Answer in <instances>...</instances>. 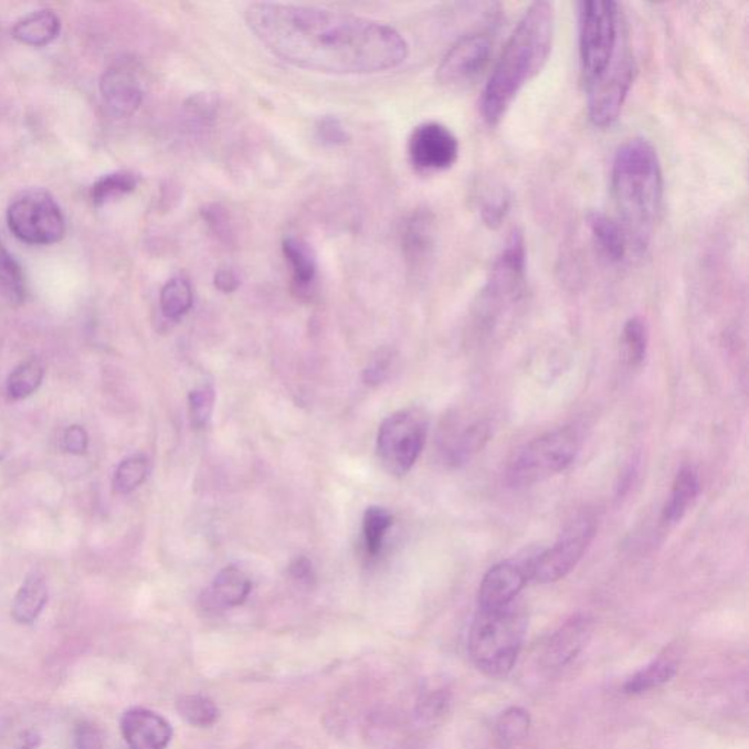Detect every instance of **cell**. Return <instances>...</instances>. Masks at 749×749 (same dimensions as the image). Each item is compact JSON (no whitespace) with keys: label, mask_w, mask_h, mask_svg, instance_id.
<instances>
[{"label":"cell","mask_w":749,"mask_h":749,"mask_svg":"<svg viewBox=\"0 0 749 749\" xmlns=\"http://www.w3.org/2000/svg\"><path fill=\"white\" fill-rule=\"evenodd\" d=\"M555 38V8L531 3L509 35L483 88L481 110L487 125H498L518 94L548 62Z\"/></svg>","instance_id":"cell-2"},{"label":"cell","mask_w":749,"mask_h":749,"mask_svg":"<svg viewBox=\"0 0 749 749\" xmlns=\"http://www.w3.org/2000/svg\"><path fill=\"white\" fill-rule=\"evenodd\" d=\"M595 535L598 518L591 513L579 514L568 523L553 546L525 563L527 577L537 584L557 583L566 579L588 553Z\"/></svg>","instance_id":"cell-9"},{"label":"cell","mask_w":749,"mask_h":749,"mask_svg":"<svg viewBox=\"0 0 749 749\" xmlns=\"http://www.w3.org/2000/svg\"><path fill=\"white\" fill-rule=\"evenodd\" d=\"M449 706V697L444 693H435L428 696L421 703V713L425 717H435Z\"/></svg>","instance_id":"cell-45"},{"label":"cell","mask_w":749,"mask_h":749,"mask_svg":"<svg viewBox=\"0 0 749 749\" xmlns=\"http://www.w3.org/2000/svg\"><path fill=\"white\" fill-rule=\"evenodd\" d=\"M61 33V20L52 9H40L13 25L12 38L25 46L44 48Z\"/></svg>","instance_id":"cell-24"},{"label":"cell","mask_w":749,"mask_h":749,"mask_svg":"<svg viewBox=\"0 0 749 749\" xmlns=\"http://www.w3.org/2000/svg\"><path fill=\"white\" fill-rule=\"evenodd\" d=\"M251 590L252 583L245 572L238 567H225L205 591L204 606L214 611L241 606L250 598Z\"/></svg>","instance_id":"cell-20"},{"label":"cell","mask_w":749,"mask_h":749,"mask_svg":"<svg viewBox=\"0 0 749 749\" xmlns=\"http://www.w3.org/2000/svg\"><path fill=\"white\" fill-rule=\"evenodd\" d=\"M283 255L292 268L293 286L300 296L309 295L318 274L317 255L304 239L288 236L283 241Z\"/></svg>","instance_id":"cell-23"},{"label":"cell","mask_w":749,"mask_h":749,"mask_svg":"<svg viewBox=\"0 0 749 749\" xmlns=\"http://www.w3.org/2000/svg\"><path fill=\"white\" fill-rule=\"evenodd\" d=\"M492 39L483 31L464 34L450 48L437 66L436 78L446 87L473 83L490 61Z\"/></svg>","instance_id":"cell-12"},{"label":"cell","mask_w":749,"mask_h":749,"mask_svg":"<svg viewBox=\"0 0 749 749\" xmlns=\"http://www.w3.org/2000/svg\"><path fill=\"white\" fill-rule=\"evenodd\" d=\"M49 600L46 580L39 572H33L24 580L13 599L12 616L18 624L30 625L38 620Z\"/></svg>","instance_id":"cell-25"},{"label":"cell","mask_w":749,"mask_h":749,"mask_svg":"<svg viewBox=\"0 0 749 749\" xmlns=\"http://www.w3.org/2000/svg\"><path fill=\"white\" fill-rule=\"evenodd\" d=\"M138 176L130 171H115L103 176L89 189V200L94 207H105L119 198L128 196L138 187Z\"/></svg>","instance_id":"cell-29"},{"label":"cell","mask_w":749,"mask_h":749,"mask_svg":"<svg viewBox=\"0 0 749 749\" xmlns=\"http://www.w3.org/2000/svg\"><path fill=\"white\" fill-rule=\"evenodd\" d=\"M588 228L594 246L608 263L620 264L625 260L630 242L620 221L611 219L602 211H590Z\"/></svg>","instance_id":"cell-21"},{"label":"cell","mask_w":749,"mask_h":749,"mask_svg":"<svg viewBox=\"0 0 749 749\" xmlns=\"http://www.w3.org/2000/svg\"><path fill=\"white\" fill-rule=\"evenodd\" d=\"M527 252L525 234L514 229L492 265L479 296L475 321L481 331H494L500 318L523 299L526 292Z\"/></svg>","instance_id":"cell-6"},{"label":"cell","mask_w":749,"mask_h":749,"mask_svg":"<svg viewBox=\"0 0 749 749\" xmlns=\"http://www.w3.org/2000/svg\"><path fill=\"white\" fill-rule=\"evenodd\" d=\"M429 419L421 409L400 410L383 419L377 437L379 462L390 475H408L425 450Z\"/></svg>","instance_id":"cell-8"},{"label":"cell","mask_w":749,"mask_h":749,"mask_svg":"<svg viewBox=\"0 0 749 749\" xmlns=\"http://www.w3.org/2000/svg\"><path fill=\"white\" fill-rule=\"evenodd\" d=\"M663 170L656 148L633 138L618 148L612 162V193L620 223L635 251L652 241L663 202Z\"/></svg>","instance_id":"cell-3"},{"label":"cell","mask_w":749,"mask_h":749,"mask_svg":"<svg viewBox=\"0 0 749 749\" xmlns=\"http://www.w3.org/2000/svg\"><path fill=\"white\" fill-rule=\"evenodd\" d=\"M409 159L422 173L451 169L460 156V143L453 130L440 122H425L414 128L408 144Z\"/></svg>","instance_id":"cell-13"},{"label":"cell","mask_w":749,"mask_h":749,"mask_svg":"<svg viewBox=\"0 0 749 749\" xmlns=\"http://www.w3.org/2000/svg\"><path fill=\"white\" fill-rule=\"evenodd\" d=\"M492 435L490 422L486 419H475L468 423H457L450 426L449 432L442 437L446 462L451 466L460 467L471 462L483 446L487 444Z\"/></svg>","instance_id":"cell-19"},{"label":"cell","mask_w":749,"mask_h":749,"mask_svg":"<svg viewBox=\"0 0 749 749\" xmlns=\"http://www.w3.org/2000/svg\"><path fill=\"white\" fill-rule=\"evenodd\" d=\"M479 213L487 229L498 230L511 210V192L499 182H487L479 189Z\"/></svg>","instance_id":"cell-27"},{"label":"cell","mask_w":749,"mask_h":749,"mask_svg":"<svg viewBox=\"0 0 749 749\" xmlns=\"http://www.w3.org/2000/svg\"><path fill=\"white\" fill-rule=\"evenodd\" d=\"M315 133H317L318 141L325 147H342L350 141L349 130L336 116L319 117Z\"/></svg>","instance_id":"cell-38"},{"label":"cell","mask_w":749,"mask_h":749,"mask_svg":"<svg viewBox=\"0 0 749 749\" xmlns=\"http://www.w3.org/2000/svg\"><path fill=\"white\" fill-rule=\"evenodd\" d=\"M103 102L115 116L129 117L144 101V87L138 72L129 63H116L101 80Z\"/></svg>","instance_id":"cell-16"},{"label":"cell","mask_w":749,"mask_h":749,"mask_svg":"<svg viewBox=\"0 0 749 749\" xmlns=\"http://www.w3.org/2000/svg\"><path fill=\"white\" fill-rule=\"evenodd\" d=\"M580 59L586 85L609 71L630 46L622 29L620 3L584 0L579 3Z\"/></svg>","instance_id":"cell-7"},{"label":"cell","mask_w":749,"mask_h":749,"mask_svg":"<svg viewBox=\"0 0 749 749\" xmlns=\"http://www.w3.org/2000/svg\"><path fill=\"white\" fill-rule=\"evenodd\" d=\"M63 449L71 454H84L88 449V435L85 429L78 425L67 428L63 435Z\"/></svg>","instance_id":"cell-41"},{"label":"cell","mask_w":749,"mask_h":749,"mask_svg":"<svg viewBox=\"0 0 749 749\" xmlns=\"http://www.w3.org/2000/svg\"><path fill=\"white\" fill-rule=\"evenodd\" d=\"M531 719L521 707H509L500 713L495 724V743L499 749L520 746L529 737Z\"/></svg>","instance_id":"cell-28"},{"label":"cell","mask_w":749,"mask_h":749,"mask_svg":"<svg viewBox=\"0 0 749 749\" xmlns=\"http://www.w3.org/2000/svg\"><path fill=\"white\" fill-rule=\"evenodd\" d=\"M25 296V275L20 264L0 242V297L8 304L21 305Z\"/></svg>","instance_id":"cell-32"},{"label":"cell","mask_w":749,"mask_h":749,"mask_svg":"<svg viewBox=\"0 0 749 749\" xmlns=\"http://www.w3.org/2000/svg\"><path fill=\"white\" fill-rule=\"evenodd\" d=\"M245 21L274 56L319 74H379L409 56V44L394 27L331 9L251 3Z\"/></svg>","instance_id":"cell-1"},{"label":"cell","mask_w":749,"mask_h":749,"mask_svg":"<svg viewBox=\"0 0 749 749\" xmlns=\"http://www.w3.org/2000/svg\"><path fill=\"white\" fill-rule=\"evenodd\" d=\"M9 230L29 245L48 246L62 241L66 232L65 217L56 200L44 189L31 188L9 205Z\"/></svg>","instance_id":"cell-10"},{"label":"cell","mask_w":749,"mask_h":749,"mask_svg":"<svg viewBox=\"0 0 749 749\" xmlns=\"http://www.w3.org/2000/svg\"><path fill=\"white\" fill-rule=\"evenodd\" d=\"M394 525V516L388 509L369 507L363 514V540L365 548L371 558L378 557L383 546V539Z\"/></svg>","instance_id":"cell-34"},{"label":"cell","mask_w":749,"mask_h":749,"mask_svg":"<svg viewBox=\"0 0 749 749\" xmlns=\"http://www.w3.org/2000/svg\"><path fill=\"white\" fill-rule=\"evenodd\" d=\"M392 368V354L388 349L379 350L363 371V381L369 387L381 386L387 381Z\"/></svg>","instance_id":"cell-39"},{"label":"cell","mask_w":749,"mask_h":749,"mask_svg":"<svg viewBox=\"0 0 749 749\" xmlns=\"http://www.w3.org/2000/svg\"><path fill=\"white\" fill-rule=\"evenodd\" d=\"M178 711L187 724L197 728H209L219 719V708L204 696H183L179 698Z\"/></svg>","instance_id":"cell-36"},{"label":"cell","mask_w":749,"mask_h":749,"mask_svg":"<svg viewBox=\"0 0 749 749\" xmlns=\"http://www.w3.org/2000/svg\"><path fill=\"white\" fill-rule=\"evenodd\" d=\"M193 292L191 283L182 275H176L162 286L160 292V308L166 318L180 319L191 310Z\"/></svg>","instance_id":"cell-31"},{"label":"cell","mask_w":749,"mask_h":749,"mask_svg":"<svg viewBox=\"0 0 749 749\" xmlns=\"http://www.w3.org/2000/svg\"><path fill=\"white\" fill-rule=\"evenodd\" d=\"M202 214H204V220L210 224V228L213 229L220 238H229L230 225L224 210H221L219 205H213L202 211Z\"/></svg>","instance_id":"cell-42"},{"label":"cell","mask_w":749,"mask_h":749,"mask_svg":"<svg viewBox=\"0 0 749 749\" xmlns=\"http://www.w3.org/2000/svg\"><path fill=\"white\" fill-rule=\"evenodd\" d=\"M648 349V328L643 318L633 317L621 334V356L626 367H642Z\"/></svg>","instance_id":"cell-30"},{"label":"cell","mask_w":749,"mask_h":749,"mask_svg":"<svg viewBox=\"0 0 749 749\" xmlns=\"http://www.w3.org/2000/svg\"><path fill=\"white\" fill-rule=\"evenodd\" d=\"M635 61L630 46L620 54L603 76L588 85L589 119L595 128H611L625 105L633 87Z\"/></svg>","instance_id":"cell-11"},{"label":"cell","mask_w":749,"mask_h":749,"mask_svg":"<svg viewBox=\"0 0 749 749\" xmlns=\"http://www.w3.org/2000/svg\"><path fill=\"white\" fill-rule=\"evenodd\" d=\"M74 749H103L101 730L89 721H81L74 730Z\"/></svg>","instance_id":"cell-40"},{"label":"cell","mask_w":749,"mask_h":749,"mask_svg":"<svg viewBox=\"0 0 749 749\" xmlns=\"http://www.w3.org/2000/svg\"><path fill=\"white\" fill-rule=\"evenodd\" d=\"M120 730L129 749H166L173 729L159 713L148 708H130L122 716Z\"/></svg>","instance_id":"cell-18"},{"label":"cell","mask_w":749,"mask_h":749,"mask_svg":"<svg viewBox=\"0 0 749 749\" xmlns=\"http://www.w3.org/2000/svg\"><path fill=\"white\" fill-rule=\"evenodd\" d=\"M701 490V483L696 468L684 466L678 473L672 485L669 498L662 511V526L674 527L683 520L688 509L696 503L697 496Z\"/></svg>","instance_id":"cell-22"},{"label":"cell","mask_w":749,"mask_h":749,"mask_svg":"<svg viewBox=\"0 0 749 749\" xmlns=\"http://www.w3.org/2000/svg\"><path fill=\"white\" fill-rule=\"evenodd\" d=\"M214 286L217 291L229 295L241 286V278L232 268H219L214 274Z\"/></svg>","instance_id":"cell-44"},{"label":"cell","mask_w":749,"mask_h":749,"mask_svg":"<svg viewBox=\"0 0 749 749\" xmlns=\"http://www.w3.org/2000/svg\"><path fill=\"white\" fill-rule=\"evenodd\" d=\"M593 622L589 616H572L546 640L539 656L541 669L550 674L566 669L589 644Z\"/></svg>","instance_id":"cell-14"},{"label":"cell","mask_w":749,"mask_h":749,"mask_svg":"<svg viewBox=\"0 0 749 749\" xmlns=\"http://www.w3.org/2000/svg\"><path fill=\"white\" fill-rule=\"evenodd\" d=\"M189 416H191L192 426L196 429H204L209 426L211 418H213L215 391L211 383H202V386L193 388L189 392Z\"/></svg>","instance_id":"cell-37"},{"label":"cell","mask_w":749,"mask_h":749,"mask_svg":"<svg viewBox=\"0 0 749 749\" xmlns=\"http://www.w3.org/2000/svg\"><path fill=\"white\" fill-rule=\"evenodd\" d=\"M288 574L300 583L310 584L315 581L313 562L305 557L293 559L291 566H288Z\"/></svg>","instance_id":"cell-43"},{"label":"cell","mask_w":749,"mask_h":749,"mask_svg":"<svg viewBox=\"0 0 749 749\" xmlns=\"http://www.w3.org/2000/svg\"><path fill=\"white\" fill-rule=\"evenodd\" d=\"M401 250L405 263L413 271L425 270L435 254V215L426 209H419L405 219L401 228Z\"/></svg>","instance_id":"cell-17"},{"label":"cell","mask_w":749,"mask_h":749,"mask_svg":"<svg viewBox=\"0 0 749 749\" xmlns=\"http://www.w3.org/2000/svg\"><path fill=\"white\" fill-rule=\"evenodd\" d=\"M526 631V612L517 603L495 611L477 609L467 644L473 665L489 678H504L516 666Z\"/></svg>","instance_id":"cell-4"},{"label":"cell","mask_w":749,"mask_h":749,"mask_svg":"<svg viewBox=\"0 0 749 749\" xmlns=\"http://www.w3.org/2000/svg\"><path fill=\"white\" fill-rule=\"evenodd\" d=\"M678 672V658L675 654L666 652L658 656L656 661L650 663L644 669L639 671L637 674L631 676L624 685L626 694H643L650 689L662 687L669 683Z\"/></svg>","instance_id":"cell-26"},{"label":"cell","mask_w":749,"mask_h":749,"mask_svg":"<svg viewBox=\"0 0 749 749\" xmlns=\"http://www.w3.org/2000/svg\"><path fill=\"white\" fill-rule=\"evenodd\" d=\"M583 444V429L576 423L546 432L513 454L505 468V482L520 489L548 481L576 462Z\"/></svg>","instance_id":"cell-5"},{"label":"cell","mask_w":749,"mask_h":749,"mask_svg":"<svg viewBox=\"0 0 749 749\" xmlns=\"http://www.w3.org/2000/svg\"><path fill=\"white\" fill-rule=\"evenodd\" d=\"M529 581L526 566L516 561L496 563L483 577L479 594H477V609L481 611H495L509 604L516 603L518 594Z\"/></svg>","instance_id":"cell-15"},{"label":"cell","mask_w":749,"mask_h":749,"mask_svg":"<svg viewBox=\"0 0 749 749\" xmlns=\"http://www.w3.org/2000/svg\"><path fill=\"white\" fill-rule=\"evenodd\" d=\"M44 378L43 363L38 359H30L13 369L9 374L7 391L13 400H22L33 394L42 386Z\"/></svg>","instance_id":"cell-33"},{"label":"cell","mask_w":749,"mask_h":749,"mask_svg":"<svg viewBox=\"0 0 749 749\" xmlns=\"http://www.w3.org/2000/svg\"><path fill=\"white\" fill-rule=\"evenodd\" d=\"M150 475V462L146 455H133L117 466L113 477V489L116 494L128 495L138 489Z\"/></svg>","instance_id":"cell-35"}]
</instances>
